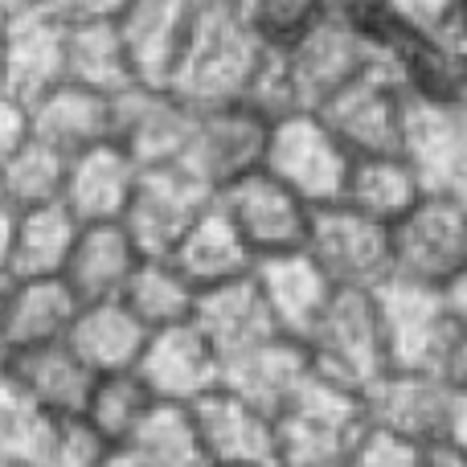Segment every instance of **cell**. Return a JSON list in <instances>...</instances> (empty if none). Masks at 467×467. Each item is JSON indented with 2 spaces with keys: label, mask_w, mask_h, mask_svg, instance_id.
Here are the masks:
<instances>
[{
  "label": "cell",
  "mask_w": 467,
  "mask_h": 467,
  "mask_svg": "<svg viewBox=\"0 0 467 467\" xmlns=\"http://www.w3.org/2000/svg\"><path fill=\"white\" fill-rule=\"evenodd\" d=\"M193 131V107L169 87H128L111 99V144L136 161V169L177 164Z\"/></svg>",
  "instance_id": "cell-13"
},
{
  "label": "cell",
  "mask_w": 467,
  "mask_h": 467,
  "mask_svg": "<svg viewBox=\"0 0 467 467\" xmlns=\"http://www.w3.org/2000/svg\"><path fill=\"white\" fill-rule=\"evenodd\" d=\"M275 62L296 111H320L361 74L386 66L353 13H324L299 41L275 49Z\"/></svg>",
  "instance_id": "cell-2"
},
{
  "label": "cell",
  "mask_w": 467,
  "mask_h": 467,
  "mask_svg": "<svg viewBox=\"0 0 467 467\" xmlns=\"http://www.w3.org/2000/svg\"><path fill=\"white\" fill-rule=\"evenodd\" d=\"M439 304H443L447 320H451L455 328H467V266L455 275L451 283H443V287H439Z\"/></svg>",
  "instance_id": "cell-46"
},
{
  "label": "cell",
  "mask_w": 467,
  "mask_h": 467,
  "mask_svg": "<svg viewBox=\"0 0 467 467\" xmlns=\"http://www.w3.org/2000/svg\"><path fill=\"white\" fill-rule=\"evenodd\" d=\"M8 467H16V463H8Z\"/></svg>",
  "instance_id": "cell-58"
},
{
  "label": "cell",
  "mask_w": 467,
  "mask_h": 467,
  "mask_svg": "<svg viewBox=\"0 0 467 467\" xmlns=\"http://www.w3.org/2000/svg\"><path fill=\"white\" fill-rule=\"evenodd\" d=\"M328 5V13H361V8L378 5V0H324Z\"/></svg>",
  "instance_id": "cell-51"
},
{
  "label": "cell",
  "mask_w": 467,
  "mask_h": 467,
  "mask_svg": "<svg viewBox=\"0 0 467 467\" xmlns=\"http://www.w3.org/2000/svg\"><path fill=\"white\" fill-rule=\"evenodd\" d=\"M439 378H443L455 394H463V389H467V328L451 332V345H447V357H443Z\"/></svg>",
  "instance_id": "cell-44"
},
{
  "label": "cell",
  "mask_w": 467,
  "mask_h": 467,
  "mask_svg": "<svg viewBox=\"0 0 467 467\" xmlns=\"http://www.w3.org/2000/svg\"><path fill=\"white\" fill-rule=\"evenodd\" d=\"M455 202H460V210H463V218H467V177L460 181V189H455Z\"/></svg>",
  "instance_id": "cell-54"
},
{
  "label": "cell",
  "mask_w": 467,
  "mask_h": 467,
  "mask_svg": "<svg viewBox=\"0 0 467 467\" xmlns=\"http://www.w3.org/2000/svg\"><path fill=\"white\" fill-rule=\"evenodd\" d=\"M447 439L451 443H460L467 451V389L463 394H455V410H451V427H447Z\"/></svg>",
  "instance_id": "cell-48"
},
{
  "label": "cell",
  "mask_w": 467,
  "mask_h": 467,
  "mask_svg": "<svg viewBox=\"0 0 467 467\" xmlns=\"http://www.w3.org/2000/svg\"><path fill=\"white\" fill-rule=\"evenodd\" d=\"M389 70L402 90L431 107H467V33L443 41H402Z\"/></svg>",
  "instance_id": "cell-30"
},
{
  "label": "cell",
  "mask_w": 467,
  "mask_h": 467,
  "mask_svg": "<svg viewBox=\"0 0 467 467\" xmlns=\"http://www.w3.org/2000/svg\"><path fill=\"white\" fill-rule=\"evenodd\" d=\"M250 279H254L258 296H263L266 312H271L275 332L296 340V345H307L312 328L320 324V316L328 312L332 296H337V287H332L320 266L307 258V250L263 258V263H254Z\"/></svg>",
  "instance_id": "cell-19"
},
{
  "label": "cell",
  "mask_w": 467,
  "mask_h": 467,
  "mask_svg": "<svg viewBox=\"0 0 467 467\" xmlns=\"http://www.w3.org/2000/svg\"><path fill=\"white\" fill-rule=\"evenodd\" d=\"M0 381L37 419H78L90 386H95V373L62 340V345L5 353L0 357Z\"/></svg>",
  "instance_id": "cell-18"
},
{
  "label": "cell",
  "mask_w": 467,
  "mask_h": 467,
  "mask_svg": "<svg viewBox=\"0 0 467 467\" xmlns=\"http://www.w3.org/2000/svg\"><path fill=\"white\" fill-rule=\"evenodd\" d=\"M389 279L439 291L467 266V218L455 193H422V202L389 226Z\"/></svg>",
  "instance_id": "cell-6"
},
{
  "label": "cell",
  "mask_w": 467,
  "mask_h": 467,
  "mask_svg": "<svg viewBox=\"0 0 467 467\" xmlns=\"http://www.w3.org/2000/svg\"><path fill=\"white\" fill-rule=\"evenodd\" d=\"M202 439L205 467H279V439L275 414L218 386L202 402L189 406Z\"/></svg>",
  "instance_id": "cell-16"
},
{
  "label": "cell",
  "mask_w": 467,
  "mask_h": 467,
  "mask_svg": "<svg viewBox=\"0 0 467 467\" xmlns=\"http://www.w3.org/2000/svg\"><path fill=\"white\" fill-rule=\"evenodd\" d=\"M422 455H427L422 443H410V439L389 435V431L365 422V431L357 435L345 467H422Z\"/></svg>",
  "instance_id": "cell-41"
},
{
  "label": "cell",
  "mask_w": 467,
  "mask_h": 467,
  "mask_svg": "<svg viewBox=\"0 0 467 467\" xmlns=\"http://www.w3.org/2000/svg\"><path fill=\"white\" fill-rule=\"evenodd\" d=\"M378 13L402 41H443L463 33L460 0H378Z\"/></svg>",
  "instance_id": "cell-40"
},
{
  "label": "cell",
  "mask_w": 467,
  "mask_h": 467,
  "mask_svg": "<svg viewBox=\"0 0 467 467\" xmlns=\"http://www.w3.org/2000/svg\"><path fill=\"white\" fill-rule=\"evenodd\" d=\"M74 316H78V304L62 279H13L5 304V328H0V357L62 345Z\"/></svg>",
  "instance_id": "cell-27"
},
{
  "label": "cell",
  "mask_w": 467,
  "mask_h": 467,
  "mask_svg": "<svg viewBox=\"0 0 467 467\" xmlns=\"http://www.w3.org/2000/svg\"><path fill=\"white\" fill-rule=\"evenodd\" d=\"M66 82V16L54 5L21 8L0 29V95L25 111Z\"/></svg>",
  "instance_id": "cell-10"
},
{
  "label": "cell",
  "mask_w": 467,
  "mask_h": 467,
  "mask_svg": "<svg viewBox=\"0 0 467 467\" xmlns=\"http://www.w3.org/2000/svg\"><path fill=\"white\" fill-rule=\"evenodd\" d=\"M189 5H197V8H226V5H238V8H242V0H189Z\"/></svg>",
  "instance_id": "cell-53"
},
{
  "label": "cell",
  "mask_w": 467,
  "mask_h": 467,
  "mask_svg": "<svg viewBox=\"0 0 467 467\" xmlns=\"http://www.w3.org/2000/svg\"><path fill=\"white\" fill-rule=\"evenodd\" d=\"M25 131L62 161H74L99 144H111V99L74 82H57L25 107Z\"/></svg>",
  "instance_id": "cell-21"
},
{
  "label": "cell",
  "mask_w": 467,
  "mask_h": 467,
  "mask_svg": "<svg viewBox=\"0 0 467 467\" xmlns=\"http://www.w3.org/2000/svg\"><path fill=\"white\" fill-rule=\"evenodd\" d=\"M189 21H193L189 0H131L123 8L115 25H119L123 49H128L131 78L140 87H169L172 82Z\"/></svg>",
  "instance_id": "cell-23"
},
{
  "label": "cell",
  "mask_w": 467,
  "mask_h": 467,
  "mask_svg": "<svg viewBox=\"0 0 467 467\" xmlns=\"http://www.w3.org/2000/svg\"><path fill=\"white\" fill-rule=\"evenodd\" d=\"M422 467H467V451L451 439H439V443H427Z\"/></svg>",
  "instance_id": "cell-47"
},
{
  "label": "cell",
  "mask_w": 467,
  "mask_h": 467,
  "mask_svg": "<svg viewBox=\"0 0 467 467\" xmlns=\"http://www.w3.org/2000/svg\"><path fill=\"white\" fill-rule=\"evenodd\" d=\"M74 238H78V222L62 202L13 213L5 275L8 279H62Z\"/></svg>",
  "instance_id": "cell-31"
},
{
  "label": "cell",
  "mask_w": 467,
  "mask_h": 467,
  "mask_svg": "<svg viewBox=\"0 0 467 467\" xmlns=\"http://www.w3.org/2000/svg\"><path fill=\"white\" fill-rule=\"evenodd\" d=\"M136 378L144 381L156 402L193 406L222 386V357L213 353L210 340L189 320V324H177V328L148 332Z\"/></svg>",
  "instance_id": "cell-17"
},
{
  "label": "cell",
  "mask_w": 467,
  "mask_h": 467,
  "mask_svg": "<svg viewBox=\"0 0 467 467\" xmlns=\"http://www.w3.org/2000/svg\"><path fill=\"white\" fill-rule=\"evenodd\" d=\"M119 304L148 332H161V328H177V324L193 320L197 291L172 271L169 258H144L136 266V275L128 279V287H123Z\"/></svg>",
  "instance_id": "cell-35"
},
{
  "label": "cell",
  "mask_w": 467,
  "mask_h": 467,
  "mask_svg": "<svg viewBox=\"0 0 467 467\" xmlns=\"http://www.w3.org/2000/svg\"><path fill=\"white\" fill-rule=\"evenodd\" d=\"M140 181V169L128 152L115 144H99L90 152L66 161L62 177V205L78 226L95 222H119L131 202V189Z\"/></svg>",
  "instance_id": "cell-24"
},
{
  "label": "cell",
  "mask_w": 467,
  "mask_h": 467,
  "mask_svg": "<svg viewBox=\"0 0 467 467\" xmlns=\"http://www.w3.org/2000/svg\"><path fill=\"white\" fill-rule=\"evenodd\" d=\"M353 156L332 136V128L316 111H291L271 123L263 172L299 197L307 210L337 205L345 193Z\"/></svg>",
  "instance_id": "cell-4"
},
{
  "label": "cell",
  "mask_w": 467,
  "mask_h": 467,
  "mask_svg": "<svg viewBox=\"0 0 467 467\" xmlns=\"http://www.w3.org/2000/svg\"><path fill=\"white\" fill-rule=\"evenodd\" d=\"M324 13H328L324 0H242V16L271 49L299 41Z\"/></svg>",
  "instance_id": "cell-39"
},
{
  "label": "cell",
  "mask_w": 467,
  "mask_h": 467,
  "mask_svg": "<svg viewBox=\"0 0 467 467\" xmlns=\"http://www.w3.org/2000/svg\"><path fill=\"white\" fill-rule=\"evenodd\" d=\"M266 136H271V119L250 103L202 107L193 111V131L177 164L218 197L234 181L263 169Z\"/></svg>",
  "instance_id": "cell-7"
},
{
  "label": "cell",
  "mask_w": 467,
  "mask_h": 467,
  "mask_svg": "<svg viewBox=\"0 0 467 467\" xmlns=\"http://www.w3.org/2000/svg\"><path fill=\"white\" fill-rule=\"evenodd\" d=\"M8 287H13V279H8V275H0V328H5V304H8Z\"/></svg>",
  "instance_id": "cell-52"
},
{
  "label": "cell",
  "mask_w": 467,
  "mask_h": 467,
  "mask_svg": "<svg viewBox=\"0 0 467 467\" xmlns=\"http://www.w3.org/2000/svg\"><path fill=\"white\" fill-rule=\"evenodd\" d=\"M365 431V402L353 389L307 378L275 414L279 467H345L357 435Z\"/></svg>",
  "instance_id": "cell-3"
},
{
  "label": "cell",
  "mask_w": 467,
  "mask_h": 467,
  "mask_svg": "<svg viewBox=\"0 0 467 467\" xmlns=\"http://www.w3.org/2000/svg\"><path fill=\"white\" fill-rule=\"evenodd\" d=\"M460 25H463V33H467V0H460Z\"/></svg>",
  "instance_id": "cell-55"
},
{
  "label": "cell",
  "mask_w": 467,
  "mask_h": 467,
  "mask_svg": "<svg viewBox=\"0 0 467 467\" xmlns=\"http://www.w3.org/2000/svg\"><path fill=\"white\" fill-rule=\"evenodd\" d=\"M62 177L66 161L57 152H49L46 144L25 131V140L13 148L5 164H0V205L8 213H25L37 205L62 202Z\"/></svg>",
  "instance_id": "cell-36"
},
{
  "label": "cell",
  "mask_w": 467,
  "mask_h": 467,
  "mask_svg": "<svg viewBox=\"0 0 467 467\" xmlns=\"http://www.w3.org/2000/svg\"><path fill=\"white\" fill-rule=\"evenodd\" d=\"M107 451L82 419H33L16 467H99Z\"/></svg>",
  "instance_id": "cell-38"
},
{
  "label": "cell",
  "mask_w": 467,
  "mask_h": 467,
  "mask_svg": "<svg viewBox=\"0 0 467 467\" xmlns=\"http://www.w3.org/2000/svg\"><path fill=\"white\" fill-rule=\"evenodd\" d=\"M210 205L213 193L202 181H193L181 164H164V169H140V181L131 189V202L119 222L144 258H169L181 234Z\"/></svg>",
  "instance_id": "cell-12"
},
{
  "label": "cell",
  "mask_w": 467,
  "mask_h": 467,
  "mask_svg": "<svg viewBox=\"0 0 467 467\" xmlns=\"http://www.w3.org/2000/svg\"><path fill=\"white\" fill-rule=\"evenodd\" d=\"M128 447L148 467H205V451L189 406L156 402L152 414L144 419V427H140V435Z\"/></svg>",
  "instance_id": "cell-37"
},
{
  "label": "cell",
  "mask_w": 467,
  "mask_h": 467,
  "mask_svg": "<svg viewBox=\"0 0 467 467\" xmlns=\"http://www.w3.org/2000/svg\"><path fill=\"white\" fill-rule=\"evenodd\" d=\"M193 328L202 332L213 353L222 357V369H226L230 361H238L242 353H250V348L279 337L250 275L238 283H226V287L202 291L197 307H193Z\"/></svg>",
  "instance_id": "cell-25"
},
{
  "label": "cell",
  "mask_w": 467,
  "mask_h": 467,
  "mask_svg": "<svg viewBox=\"0 0 467 467\" xmlns=\"http://www.w3.org/2000/svg\"><path fill=\"white\" fill-rule=\"evenodd\" d=\"M131 0H54L66 21H119Z\"/></svg>",
  "instance_id": "cell-43"
},
{
  "label": "cell",
  "mask_w": 467,
  "mask_h": 467,
  "mask_svg": "<svg viewBox=\"0 0 467 467\" xmlns=\"http://www.w3.org/2000/svg\"><path fill=\"white\" fill-rule=\"evenodd\" d=\"M169 263L197 296L213 291V287H226V283H238L254 271V258H250L246 242H242L238 230L226 222L218 202L181 234V242L169 250Z\"/></svg>",
  "instance_id": "cell-26"
},
{
  "label": "cell",
  "mask_w": 467,
  "mask_h": 467,
  "mask_svg": "<svg viewBox=\"0 0 467 467\" xmlns=\"http://www.w3.org/2000/svg\"><path fill=\"white\" fill-rule=\"evenodd\" d=\"M304 250L337 291H378L394 275L389 226H378L340 202L312 210V230H307Z\"/></svg>",
  "instance_id": "cell-8"
},
{
  "label": "cell",
  "mask_w": 467,
  "mask_h": 467,
  "mask_svg": "<svg viewBox=\"0 0 467 467\" xmlns=\"http://www.w3.org/2000/svg\"><path fill=\"white\" fill-rule=\"evenodd\" d=\"M460 119H463V131H467V107H460Z\"/></svg>",
  "instance_id": "cell-56"
},
{
  "label": "cell",
  "mask_w": 467,
  "mask_h": 467,
  "mask_svg": "<svg viewBox=\"0 0 467 467\" xmlns=\"http://www.w3.org/2000/svg\"><path fill=\"white\" fill-rule=\"evenodd\" d=\"M66 82L115 99L136 87L115 21H66Z\"/></svg>",
  "instance_id": "cell-33"
},
{
  "label": "cell",
  "mask_w": 467,
  "mask_h": 467,
  "mask_svg": "<svg viewBox=\"0 0 467 467\" xmlns=\"http://www.w3.org/2000/svg\"><path fill=\"white\" fill-rule=\"evenodd\" d=\"M406 164L419 172L427 193H455L467 177V131L460 111L451 107H431L406 95L402 111V148Z\"/></svg>",
  "instance_id": "cell-20"
},
{
  "label": "cell",
  "mask_w": 467,
  "mask_h": 467,
  "mask_svg": "<svg viewBox=\"0 0 467 467\" xmlns=\"http://www.w3.org/2000/svg\"><path fill=\"white\" fill-rule=\"evenodd\" d=\"M365 422L381 427L389 435H402L410 443H439L447 439L455 410V389L439 373H406L386 369L369 389L361 394Z\"/></svg>",
  "instance_id": "cell-15"
},
{
  "label": "cell",
  "mask_w": 467,
  "mask_h": 467,
  "mask_svg": "<svg viewBox=\"0 0 467 467\" xmlns=\"http://www.w3.org/2000/svg\"><path fill=\"white\" fill-rule=\"evenodd\" d=\"M304 348L316 378L365 394L389 369L373 291H337Z\"/></svg>",
  "instance_id": "cell-5"
},
{
  "label": "cell",
  "mask_w": 467,
  "mask_h": 467,
  "mask_svg": "<svg viewBox=\"0 0 467 467\" xmlns=\"http://www.w3.org/2000/svg\"><path fill=\"white\" fill-rule=\"evenodd\" d=\"M307 378H312L307 348L287 337L266 340V345L250 348V353H242L238 361H230L222 369V386L246 398V402H254L266 414H279Z\"/></svg>",
  "instance_id": "cell-29"
},
{
  "label": "cell",
  "mask_w": 467,
  "mask_h": 467,
  "mask_svg": "<svg viewBox=\"0 0 467 467\" xmlns=\"http://www.w3.org/2000/svg\"><path fill=\"white\" fill-rule=\"evenodd\" d=\"M66 345H70V353L78 357L95 378L131 373L148 345V328L119 299H115V304H87L74 316L70 332H66Z\"/></svg>",
  "instance_id": "cell-28"
},
{
  "label": "cell",
  "mask_w": 467,
  "mask_h": 467,
  "mask_svg": "<svg viewBox=\"0 0 467 467\" xmlns=\"http://www.w3.org/2000/svg\"><path fill=\"white\" fill-rule=\"evenodd\" d=\"M25 140V111L0 95V164L13 156V148Z\"/></svg>",
  "instance_id": "cell-45"
},
{
  "label": "cell",
  "mask_w": 467,
  "mask_h": 467,
  "mask_svg": "<svg viewBox=\"0 0 467 467\" xmlns=\"http://www.w3.org/2000/svg\"><path fill=\"white\" fill-rule=\"evenodd\" d=\"M99 467H148V463L140 460L131 447H111V451L103 455V463H99Z\"/></svg>",
  "instance_id": "cell-49"
},
{
  "label": "cell",
  "mask_w": 467,
  "mask_h": 467,
  "mask_svg": "<svg viewBox=\"0 0 467 467\" xmlns=\"http://www.w3.org/2000/svg\"><path fill=\"white\" fill-rule=\"evenodd\" d=\"M0 29H5V21H0Z\"/></svg>",
  "instance_id": "cell-57"
},
{
  "label": "cell",
  "mask_w": 467,
  "mask_h": 467,
  "mask_svg": "<svg viewBox=\"0 0 467 467\" xmlns=\"http://www.w3.org/2000/svg\"><path fill=\"white\" fill-rule=\"evenodd\" d=\"M37 414H29L21 402L13 398V389L0 381V467L21 460V447L29 439V427Z\"/></svg>",
  "instance_id": "cell-42"
},
{
  "label": "cell",
  "mask_w": 467,
  "mask_h": 467,
  "mask_svg": "<svg viewBox=\"0 0 467 467\" xmlns=\"http://www.w3.org/2000/svg\"><path fill=\"white\" fill-rule=\"evenodd\" d=\"M213 202L226 213L230 226L238 230V238L246 242L254 263L279 258V254H296V250L307 246L312 210H307L291 189H283L275 177H266L263 169L234 181Z\"/></svg>",
  "instance_id": "cell-9"
},
{
  "label": "cell",
  "mask_w": 467,
  "mask_h": 467,
  "mask_svg": "<svg viewBox=\"0 0 467 467\" xmlns=\"http://www.w3.org/2000/svg\"><path fill=\"white\" fill-rule=\"evenodd\" d=\"M140 263L144 254L123 230V222H95V226H78V238L62 266V283L78 307L115 304Z\"/></svg>",
  "instance_id": "cell-22"
},
{
  "label": "cell",
  "mask_w": 467,
  "mask_h": 467,
  "mask_svg": "<svg viewBox=\"0 0 467 467\" xmlns=\"http://www.w3.org/2000/svg\"><path fill=\"white\" fill-rule=\"evenodd\" d=\"M402 111L406 90L394 78L389 66L361 74L353 87H345L332 103H324L320 119L332 128V136L348 148V156H394L402 148Z\"/></svg>",
  "instance_id": "cell-14"
},
{
  "label": "cell",
  "mask_w": 467,
  "mask_h": 467,
  "mask_svg": "<svg viewBox=\"0 0 467 467\" xmlns=\"http://www.w3.org/2000/svg\"><path fill=\"white\" fill-rule=\"evenodd\" d=\"M373 304H378L389 369H406V373L443 369L455 324L447 320L443 304H439V291L414 287V283H402V279H386L373 291Z\"/></svg>",
  "instance_id": "cell-11"
},
{
  "label": "cell",
  "mask_w": 467,
  "mask_h": 467,
  "mask_svg": "<svg viewBox=\"0 0 467 467\" xmlns=\"http://www.w3.org/2000/svg\"><path fill=\"white\" fill-rule=\"evenodd\" d=\"M422 181L402 156H357L353 169H348L345 193L340 205L357 210L361 218L378 222V226H394L402 222L414 205L422 202Z\"/></svg>",
  "instance_id": "cell-32"
},
{
  "label": "cell",
  "mask_w": 467,
  "mask_h": 467,
  "mask_svg": "<svg viewBox=\"0 0 467 467\" xmlns=\"http://www.w3.org/2000/svg\"><path fill=\"white\" fill-rule=\"evenodd\" d=\"M271 46L250 29L238 5L226 8H197L185 33V49L172 70L169 90L185 99L193 111L202 107H226L246 103L250 87L258 82Z\"/></svg>",
  "instance_id": "cell-1"
},
{
  "label": "cell",
  "mask_w": 467,
  "mask_h": 467,
  "mask_svg": "<svg viewBox=\"0 0 467 467\" xmlns=\"http://www.w3.org/2000/svg\"><path fill=\"white\" fill-rule=\"evenodd\" d=\"M8 230H13V213L0 205V275H5V258H8Z\"/></svg>",
  "instance_id": "cell-50"
},
{
  "label": "cell",
  "mask_w": 467,
  "mask_h": 467,
  "mask_svg": "<svg viewBox=\"0 0 467 467\" xmlns=\"http://www.w3.org/2000/svg\"><path fill=\"white\" fill-rule=\"evenodd\" d=\"M152 406H156V398L136 378V369L107 373V378H95L78 419L103 447H128L140 435L144 419L152 414Z\"/></svg>",
  "instance_id": "cell-34"
}]
</instances>
